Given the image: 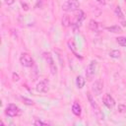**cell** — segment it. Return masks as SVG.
Masks as SVG:
<instances>
[{"label":"cell","mask_w":126,"mask_h":126,"mask_svg":"<svg viewBox=\"0 0 126 126\" xmlns=\"http://www.w3.org/2000/svg\"><path fill=\"white\" fill-rule=\"evenodd\" d=\"M124 1H125V3H126V0H124Z\"/></svg>","instance_id":"83f0119b"},{"label":"cell","mask_w":126,"mask_h":126,"mask_svg":"<svg viewBox=\"0 0 126 126\" xmlns=\"http://www.w3.org/2000/svg\"><path fill=\"white\" fill-rule=\"evenodd\" d=\"M125 110H126V105L125 104H122L121 103V104L118 105V111L119 112H124Z\"/></svg>","instance_id":"44dd1931"},{"label":"cell","mask_w":126,"mask_h":126,"mask_svg":"<svg viewBox=\"0 0 126 126\" xmlns=\"http://www.w3.org/2000/svg\"><path fill=\"white\" fill-rule=\"evenodd\" d=\"M21 99H22V101L26 104V105H32L33 104V101L32 100V99H30V98H27V97H21Z\"/></svg>","instance_id":"ffe728a7"},{"label":"cell","mask_w":126,"mask_h":126,"mask_svg":"<svg viewBox=\"0 0 126 126\" xmlns=\"http://www.w3.org/2000/svg\"><path fill=\"white\" fill-rule=\"evenodd\" d=\"M43 58L48 63V66H49V69H50L51 74L52 75H55L57 73V67L55 65V62H54V59H53L51 53L50 52H44L43 53Z\"/></svg>","instance_id":"277c9868"},{"label":"cell","mask_w":126,"mask_h":126,"mask_svg":"<svg viewBox=\"0 0 126 126\" xmlns=\"http://www.w3.org/2000/svg\"><path fill=\"white\" fill-rule=\"evenodd\" d=\"M87 96H88V100H89L91 106L93 107L94 111L95 112L96 116H97L99 119H103V114L101 113V111H100V109H99V106H98V104L96 103V101L94 100V98L93 97V95H92L90 93H87Z\"/></svg>","instance_id":"7a4b0ae2"},{"label":"cell","mask_w":126,"mask_h":126,"mask_svg":"<svg viewBox=\"0 0 126 126\" xmlns=\"http://www.w3.org/2000/svg\"><path fill=\"white\" fill-rule=\"evenodd\" d=\"M72 112L76 115V116H80L81 113H82V108H81V105L78 103V102H74L73 105H72Z\"/></svg>","instance_id":"8fae6325"},{"label":"cell","mask_w":126,"mask_h":126,"mask_svg":"<svg viewBox=\"0 0 126 126\" xmlns=\"http://www.w3.org/2000/svg\"><path fill=\"white\" fill-rule=\"evenodd\" d=\"M89 28L90 30H92L93 32H97L98 31V23L95 22L94 20H91L89 22Z\"/></svg>","instance_id":"5bb4252c"},{"label":"cell","mask_w":126,"mask_h":126,"mask_svg":"<svg viewBox=\"0 0 126 126\" xmlns=\"http://www.w3.org/2000/svg\"><path fill=\"white\" fill-rule=\"evenodd\" d=\"M84 19H85V13H84L82 10H79V12H78L77 15L75 16L74 22H73V24H72V26H73V31H74L75 33L78 32L79 28L81 27V24H82V22L84 21Z\"/></svg>","instance_id":"3957f363"},{"label":"cell","mask_w":126,"mask_h":126,"mask_svg":"<svg viewBox=\"0 0 126 126\" xmlns=\"http://www.w3.org/2000/svg\"><path fill=\"white\" fill-rule=\"evenodd\" d=\"M15 1H16V0H4V2H5L6 5H12Z\"/></svg>","instance_id":"cb8c5ba5"},{"label":"cell","mask_w":126,"mask_h":126,"mask_svg":"<svg viewBox=\"0 0 126 126\" xmlns=\"http://www.w3.org/2000/svg\"><path fill=\"white\" fill-rule=\"evenodd\" d=\"M102 101H103V104L107 108H109V109H111V108H113L115 106V100H114V98L110 94H104V96L102 98Z\"/></svg>","instance_id":"30bf717a"},{"label":"cell","mask_w":126,"mask_h":126,"mask_svg":"<svg viewBox=\"0 0 126 126\" xmlns=\"http://www.w3.org/2000/svg\"><path fill=\"white\" fill-rule=\"evenodd\" d=\"M33 124H34L35 126H40V125H46V123H45V122H42V121H40V120H35V121L33 122Z\"/></svg>","instance_id":"7402d4cb"},{"label":"cell","mask_w":126,"mask_h":126,"mask_svg":"<svg viewBox=\"0 0 126 126\" xmlns=\"http://www.w3.org/2000/svg\"><path fill=\"white\" fill-rule=\"evenodd\" d=\"M49 89V81L47 79H43L39 81L35 86V91L38 93H46Z\"/></svg>","instance_id":"52a82bcc"},{"label":"cell","mask_w":126,"mask_h":126,"mask_svg":"<svg viewBox=\"0 0 126 126\" xmlns=\"http://www.w3.org/2000/svg\"><path fill=\"white\" fill-rule=\"evenodd\" d=\"M13 80L16 81V82H18L20 80V77H19V75L17 73H13Z\"/></svg>","instance_id":"603a6c76"},{"label":"cell","mask_w":126,"mask_h":126,"mask_svg":"<svg viewBox=\"0 0 126 126\" xmlns=\"http://www.w3.org/2000/svg\"><path fill=\"white\" fill-rule=\"evenodd\" d=\"M95 69H96V61L93 60L87 66V69H86V75H87L88 80H91L94 77V75L95 73Z\"/></svg>","instance_id":"ba28073f"},{"label":"cell","mask_w":126,"mask_h":126,"mask_svg":"<svg viewBox=\"0 0 126 126\" xmlns=\"http://www.w3.org/2000/svg\"><path fill=\"white\" fill-rule=\"evenodd\" d=\"M103 89V83L100 80H96L93 85H92V91L94 94V95H98L101 94Z\"/></svg>","instance_id":"9c48e42d"},{"label":"cell","mask_w":126,"mask_h":126,"mask_svg":"<svg viewBox=\"0 0 126 126\" xmlns=\"http://www.w3.org/2000/svg\"><path fill=\"white\" fill-rule=\"evenodd\" d=\"M106 30L108 32H114V33H117V32H122V29L117 26V25H114V26H111V27H107Z\"/></svg>","instance_id":"2e32d148"},{"label":"cell","mask_w":126,"mask_h":126,"mask_svg":"<svg viewBox=\"0 0 126 126\" xmlns=\"http://www.w3.org/2000/svg\"><path fill=\"white\" fill-rule=\"evenodd\" d=\"M22 7H23V9H24L25 11H28V10H29V6H28L27 3H22Z\"/></svg>","instance_id":"d4e9b609"},{"label":"cell","mask_w":126,"mask_h":126,"mask_svg":"<svg viewBox=\"0 0 126 126\" xmlns=\"http://www.w3.org/2000/svg\"><path fill=\"white\" fill-rule=\"evenodd\" d=\"M61 23H62V26L64 28H67L71 25V20H70V17L68 15H63L62 17V20H61Z\"/></svg>","instance_id":"4fadbf2b"},{"label":"cell","mask_w":126,"mask_h":126,"mask_svg":"<svg viewBox=\"0 0 126 126\" xmlns=\"http://www.w3.org/2000/svg\"><path fill=\"white\" fill-rule=\"evenodd\" d=\"M5 114L10 117H15V116H18L21 114V109L16 104L10 103V104H8V106L5 109Z\"/></svg>","instance_id":"5b68a950"},{"label":"cell","mask_w":126,"mask_h":126,"mask_svg":"<svg viewBox=\"0 0 126 126\" xmlns=\"http://www.w3.org/2000/svg\"><path fill=\"white\" fill-rule=\"evenodd\" d=\"M121 24H122V26H123V27H126V21H125L124 19H122V20H121Z\"/></svg>","instance_id":"484cf974"},{"label":"cell","mask_w":126,"mask_h":126,"mask_svg":"<svg viewBox=\"0 0 126 126\" xmlns=\"http://www.w3.org/2000/svg\"><path fill=\"white\" fill-rule=\"evenodd\" d=\"M85 83H86V80L84 79V77L82 76H78L76 78V84H77V87L79 89H82L84 86H85Z\"/></svg>","instance_id":"9a60e30c"},{"label":"cell","mask_w":126,"mask_h":126,"mask_svg":"<svg viewBox=\"0 0 126 126\" xmlns=\"http://www.w3.org/2000/svg\"><path fill=\"white\" fill-rule=\"evenodd\" d=\"M114 13H115V15L120 19V20H122V19H124V15H123V12H122V10H121V8L119 7V6H117L116 8H115V10H114Z\"/></svg>","instance_id":"e0dca14e"},{"label":"cell","mask_w":126,"mask_h":126,"mask_svg":"<svg viewBox=\"0 0 126 126\" xmlns=\"http://www.w3.org/2000/svg\"><path fill=\"white\" fill-rule=\"evenodd\" d=\"M109 55H110V57H112V58H119L120 55H121V52H120V50H118V49H114V50H111V51L109 52Z\"/></svg>","instance_id":"ac0fdd59"},{"label":"cell","mask_w":126,"mask_h":126,"mask_svg":"<svg viewBox=\"0 0 126 126\" xmlns=\"http://www.w3.org/2000/svg\"><path fill=\"white\" fill-rule=\"evenodd\" d=\"M116 41L118 42L119 45H121V46H126V37H124V36H118V37L116 38Z\"/></svg>","instance_id":"d6986e66"},{"label":"cell","mask_w":126,"mask_h":126,"mask_svg":"<svg viewBox=\"0 0 126 126\" xmlns=\"http://www.w3.org/2000/svg\"><path fill=\"white\" fill-rule=\"evenodd\" d=\"M79 8H80V3L78 0H67L62 5V9L65 12H74L79 10Z\"/></svg>","instance_id":"6da1fadb"},{"label":"cell","mask_w":126,"mask_h":126,"mask_svg":"<svg viewBox=\"0 0 126 126\" xmlns=\"http://www.w3.org/2000/svg\"><path fill=\"white\" fill-rule=\"evenodd\" d=\"M20 62L24 67H32L33 65V60L29 53H22L20 56Z\"/></svg>","instance_id":"8992f818"},{"label":"cell","mask_w":126,"mask_h":126,"mask_svg":"<svg viewBox=\"0 0 126 126\" xmlns=\"http://www.w3.org/2000/svg\"><path fill=\"white\" fill-rule=\"evenodd\" d=\"M68 46H69V49H70V50L75 54V56H76V57H78V58L82 59V56H81L80 54H78V52H77V48H76V45H75L74 41L69 40V41H68Z\"/></svg>","instance_id":"7c38bea8"},{"label":"cell","mask_w":126,"mask_h":126,"mask_svg":"<svg viewBox=\"0 0 126 126\" xmlns=\"http://www.w3.org/2000/svg\"><path fill=\"white\" fill-rule=\"evenodd\" d=\"M96 1H97L98 3H100V4H104V3H105V1H104V0H96Z\"/></svg>","instance_id":"4316f807"}]
</instances>
